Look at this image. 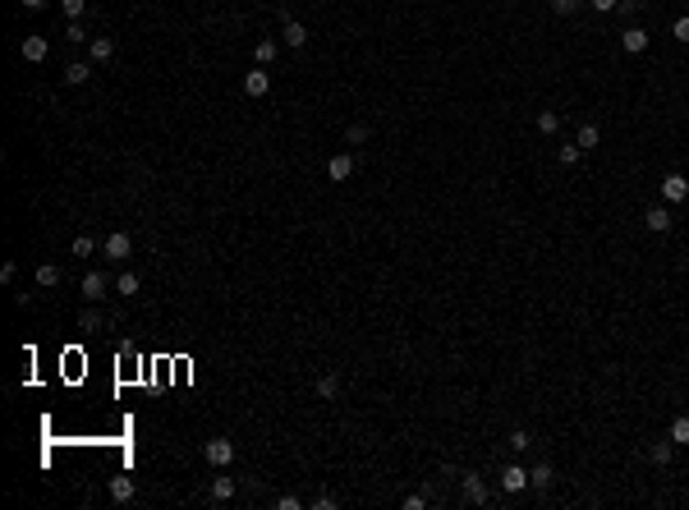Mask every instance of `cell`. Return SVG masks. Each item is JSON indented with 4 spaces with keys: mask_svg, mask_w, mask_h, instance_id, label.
Instances as JSON below:
<instances>
[{
    "mask_svg": "<svg viewBox=\"0 0 689 510\" xmlns=\"http://www.w3.org/2000/svg\"><path fill=\"white\" fill-rule=\"evenodd\" d=\"M202 460L212 464V469H226V464L234 460V441H226V437H216V441H207V446H202Z\"/></svg>",
    "mask_w": 689,
    "mask_h": 510,
    "instance_id": "obj_1",
    "label": "cell"
},
{
    "mask_svg": "<svg viewBox=\"0 0 689 510\" xmlns=\"http://www.w3.org/2000/svg\"><path fill=\"white\" fill-rule=\"evenodd\" d=\"M101 253H106L110 263H124V258H134V239H129L124 230H115L106 244H101Z\"/></svg>",
    "mask_w": 689,
    "mask_h": 510,
    "instance_id": "obj_2",
    "label": "cell"
},
{
    "mask_svg": "<svg viewBox=\"0 0 689 510\" xmlns=\"http://www.w3.org/2000/svg\"><path fill=\"white\" fill-rule=\"evenodd\" d=\"M350 175H354V152H340V156L326 161V180H331V184H345Z\"/></svg>",
    "mask_w": 689,
    "mask_h": 510,
    "instance_id": "obj_3",
    "label": "cell"
},
{
    "mask_svg": "<svg viewBox=\"0 0 689 510\" xmlns=\"http://www.w3.org/2000/svg\"><path fill=\"white\" fill-rule=\"evenodd\" d=\"M662 198H666V202H685L689 198V180L680 175V170H671V175L662 180Z\"/></svg>",
    "mask_w": 689,
    "mask_h": 510,
    "instance_id": "obj_4",
    "label": "cell"
},
{
    "mask_svg": "<svg viewBox=\"0 0 689 510\" xmlns=\"http://www.w3.org/2000/svg\"><path fill=\"white\" fill-rule=\"evenodd\" d=\"M244 93H248V97H267V93H271V74H267L262 64L244 74Z\"/></svg>",
    "mask_w": 689,
    "mask_h": 510,
    "instance_id": "obj_5",
    "label": "cell"
},
{
    "mask_svg": "<svg viewBox=\"0 0 689 510\" xmlns=\"http://www.w3.org/2000/svg\"><path fill=\"white\" fill-rule=\"evenodd\" d=\"M501 487H505L510 496L524 492V487H529V469H520V464H505V469H501Z\"/></svg>",
    "mask_w": 689,
    "mask_h": 510,
    "instance_id": "obj_6",
    "label": "cell"
},
{
    "mask_svg": "<svg viewBox=\"0 0 689 510\" xmlns=\"http://www.w3.org/2000/svg\"><path fill=\"white\" fill-rule=\"evenodd\" d=\"M620 47H625L629 56H643V51H648V32H643L639 23H629V28L620 32Z\"/></svg>",
    "mask_w": 689,
    "mask_h": 510,
    "instance_id": "obj_7",
    "label": "cell"
},
{
    "mask_svg": "<svg viewBox=\"0 0 689 510\" xmlns=\"http://www.w3.org/2000/svg\"><path fill=\"white\" fill-rule=\"evenodd\" d=\"M19 51H23V60H28V64H42L51 47H46V37H23V47H19Z\"/></svg>",
    "mask_w": 689,
    "mask_h": 510,
    "instance_id": "obj_8",
    "label": "cell"
},
{
    "mask_svg": "<svg viewBox=\"0 0 689 510\" xmlns=\"http://www.w3.org/2000/svg\"><path fill=\"white\" fill-rule=\"evenodd\" d=\"M464 496H469L474 506H487V483L478 478V474H464Z\"/></svg>",
    "mask_w": 689,
    "mask_h": 510,
    "instance_id": "obj_9",
    "label": "cell"
},
{
    "mask_svg": "<svg viewBox=\"0 0 689 510\" xmlns=\"http://www.w3.org/2000/svg\"><path fill=\"white\" fill-rule=\"evenodd\" d=\"M671 226H675V217L666 212V207H648V230L653 234H666Z\"/></svg>",
    "mask_w": 689,
    "mask_h": 510,
    "instance_id": "obj_10",
    "label": "cell"
},
{
    "mask_svg": "<svg viewBox=\"0 0 689 510\" xmlns=\"http://www.w3.org/2000/svg\"><path fill=\"white\" fill-rule=\"evenodd\" d=\"M529 483H533L537 492H547L551 483H556V469H551V464H533V469H529Z\"/></svg>",
    "mask_w": 689,
    "mask_h": 510,
    "instance_id": "obj_11",
    "label": "cell"
},
{
    "mask_svg": "<svg viewBox=\"0 0 689 510\" xmlns=\"http://www.w3.org/2000/svg\"><path fill=\"white\" fill-rule=\"evenodd\" d=\"M285 47H290V51L308 47V28H304V23H294V19H285Z\"/></svg>",
    "mask_w": 689,
    "mask_h": 510,
    "instance_id": "obj_12",
    "label": "cell"
},
{
    "mask_svg": "<svg viewBox=\"0 0 689 510\" xmlns=\"http://www.w3.org/2000/svg\"><path fill=\"white\" fill-rule=\"evenodd\" d=\"M92 78V64L88 60H74V64H64V83L69 88H78V83H88Z\"/></svg>",
    "mask_w": 689,
    "mask_h": 510,
    "instance_id": "obj_13",
    "label": "cell"
},
{
    "mask_svg": "<svg viewBox=\"0 0 689 510\" xmlns=\"http://www.w3.org/2000/svg\"><path fill=\"white\" fill-rule=\"evenodd\" d=\"M575 143H579L583 152H593L597 143H602V129H597V124H579V134H575Z\"/></svg>",
    "mask_w": 689,
    "mask_h": 510,
    "instance_id": "obj_14",
    "label": "cell"
},
{
    "mask_svg": "<svg viewBox=\"0 0 689 510\" xmlns=\"http://www.w3.org/2000/svg\"><path fill=\"white\" fill-rule=\"evenodd\" d=\"M101 294H106V276H101V271H88V276H83V299H101Z\"/></svg>",
    "mask_w": 689,
    "mask_h": 510,
    "instance_id": "obj_15",
    "label": "cell"
},
{
    "mask_svg": "<svg viewBox=\"0 0 689 510\" xmlns=\"http://www.w3.org/2000/svg\"><path fill=\"white\" fill-rule=\"evenodd\" d=\"M671 455H675V441H671V437L648 446V460H653V464H671Z\"/></svg>",
    "mask_w": 689,
    "mask_h": 510,
    "instance_id": "obj_16",
    "label": "cell"
},
{
    "mask_svg": "<svg viewBox=\"0 0 689 510\" xmlns=\"http://www.w3.org/2000/svg\"><path fill=\"white\" fill-rule=\"evenodd\" d=\"M234 487H239L234 478H212V501H216V506H226L230 496H234Z\"/></svg>",
    "mask_w": 689,
    "mask_h": 510,
    "instance_id": "obj_17",
    "label": "cell"
},
{
    "mask_svg": "<svg viewBox=\"0 0 689 510\" xmlns=\"http://www.w3.org/2000/svg\"><path fill=\"white\" fill-rule=\"evenodd\" d=\"M537 134H542V138H551V134H556V129H561V115H556V110H537Z\"/></svg>",
    "mask_w": 689,
    "mask_h": 510,
    "instance_id": "obj_18",
    "label": "cell"
},
{
    "mask_svg": "<svg viewBox=\"0 0 689 510\" xmlns=\"http://www.w3.org/2000/svg\"><path fill=\"white\" fill-rule=\"evenodd\" d=\"M317 396H322V400H336V396H340V377H336V372H322V377H317Z\"/></svg>",
    "mask_w": 689,
    "mask_h": 510,
    "instance_id": "obj_19",
    "label": "cell"
},
{
    "mask_svg": "<svg viewBox=\"0 0 689 510\" xmlns=\"http://www.w3.org/2000/svg\"><path fill=\"white\" fill-rule=\"evenodd\" d=\"M115 56V42L110 37H92V64H106Z\"/></svg>",
    "mask_w": 689,
    "mask_h": 510,
    "instance_id": "obj_20",
    "label": "cell"
},
{
    "mask_svg": "<svg viewBox=\"0 0 689 510\" xmlns=\"http://www.w3.org/2000/svg\"><path fill=\"white\" fill-rule=\"evenodd\" d=\"M134 478H110V501H134Z\"/></svg>",
    "mask_w": 689,
    "mask_h": 510,
    "instance_id": "obj_21",
    "label": "cell"
},
{
    "mask_svg": "<svg viewBox=\"0 0 689 510\" xmlns=\"http://www.w3.org/2000/svg\"><path fill=\"white\" fill-rule=\"evenodd\" d=\"M276 51H280V42H271V37H262L258 47H253V56H258V64H262V69H267V64L276 60Z\"/></svg>",
    "mask_w": 689,
    "mask_h": 510,
    "instance_id": "obj_22",
    "label": "cell"
},
{
    "mask_svg": "<svg viewBox=\"0 0 689 510\" xmlns=\"http://www.w3.org/2000/svg\"><path fill=\"white\" fill-rule=\"evenodd\" d=\"M671 441H675V446H689V414H675L671 418Z\"/></svg>",
    "mask_w": 689,
    "mask_h": 510,
    "instance_id": "obj_23",
    "label": "cell"
},
{
    "mask_svg": "<svg viewBox=\"0 0 689 510\" xmlns=\"http://www.w3.org/2000/svg\"><path fill=\"white\" fill-rule=\"evenodd\" d=\"M37 285H42V290H51V285H60V267H56V263L37 267Z\"/></svg>",
    "mask_w": 689,
    "mask_h": 510,
    "instance_id": "obj_24",
    "label": "cell"
},
{
    "mask_svg": "<svg viewBox=\"0 0 689 510\" xmlns=\"http://www.w3.org/2000/svg\"><path fill=\"white\" fill-rule=\"evenodd\" d=\"M345 143H350V147H363V143H367V124H363V120H354L350 129H345Z\"/></svg>",
    "mask_w": 689,
    "mask_h": 510,
    "instance_id": "obj_25",
    "label": "cell"
},
{
    "mask_svg": "<svg viewBox=\"0 0 689 510\" xmlns=\"http://www.w3.org/2000/svg\"><path fill=\"white\" fill-rule=\"evenodd\" d=\"M505 441H510V450H529V446H533V437H529V428H515V433L505 437Z\"/></svg>",
    "mask_w": 689,
    "mask_h": 510,
    "instance_id": "obj_26",
    "label": "cell"
},
{
    "mask_svg": "<svg viewBox=\"0 0 689 510\" xmlns=\"http://www.w3.org/2000/svg\"><path fill=\"white\" fill-rule=\"evenodd\" d=\"M115 290H120V294H138V271H120Z\"/></svg>",
    "mask_w": 689,
    "mask_h": 510,
    "instance_id": "obj_27",
    "label": "cell"
},
{
    "mask_svg": "<svg viewBox=\"0 0 689 510\" xmlns=\"http://www.w3.org/2000/svg\"><path fill=\"white\" fill-rule=\"evenodd\" d=\"M556 156H561V166H575V161L583 156V147H579V143H566V147H561Z\"/></svg>",
    "mask_w": 689,
    "mask_h": 510,
    "instance_id": "obj_28",
    "label": "cell"
},
{
    "mask_svg": "<svg viewBox=\"0 0 689 510\" xmlns=\"http://www.w3.org/2000/svg\"><path fill=\"white\" fill-rule=\"evenodd\" d=\"M64 42H88V32H83V23H78V19H69V28H64Z\"/></svg>",
    "mask_w": 689,
    "mask_h": 510,
    "instance_id": "obj_29",
    "label": "cell"
},
{
    "mask_svg": "<svg viewBox=\"0 0 689 510\" xmlns=\"http://www.w3.org/2000/svg\"><path fill=\"white\" fill-rule=\"evenodd\" d=\"M639 10H643L639 0H620V5H616V14H620V19H634V14H639Z\"/></svg>",
    "mask_w": 689,
    "mask_h": 510,
    "instance_id": "obj_30",
    "label": "cell"
},
{
    "mask_svg": "<svg viewBox=\"0 0 689 510\" xmlns=\"http://www.w3.org/2000/svg\"><path fill=\"white\" fill-rule=\"evenodd\" d=\"M83 331H101V313H97V308L83 313Z\"/></svg>",
    "mask_w": 689,
    "mask_h": 510,
    "instance_id": "obj_31",
    "label": "cell"
},
{
    "mask_svg": "<svg viewBox=\"0 0 689 510\" xmlns=\"http://www.w3.org/2000/svg\"><path fill=\"white\" fill-rule=\"evenodd\" d=\"M579 5H583V0H551V10H556V14H575Z\"/></svg>",
    "mask_w": 689,
    "mask_h": 510,
    "instance_id": "obj_32",
    "label": "cell"
},
{
    "mask_svg": "<svg viewBox=\"0 0 689 510\" xmlns=\"http://www.w3.org/2000/svg\"><path fill=\"white\" fill-rule=\"evenodd\" d=\"M92 248H97V244H92V239H88V234H78V239H74V258H88V253H92Z\"/></svg>",
    "mask_w": 689,
    "mask_h": 510,
    "instance_id": "obj_33",
    "label": "cell"
},
{
    "mask_svg": "<svg viewBox=\"0 0 689 510\" xmlns=\"http://www.w3.org/2000/svg\"><path fill=\"white\" fill-rule=\"evenodd\" d=\"M60 5H64V14H69V19H83V5H88V0H60Z\"/></svg>",
    "mask_w": 689,
    "mask_h": 510,
    "instance_id": "obj_34",
    "label": "cell"
},
{
    "mask_svg": "<svg viewBox=\"0 0 689 510\" xmlns=\"http://www.w3.org/2000/svg\"><path fill=\"white\" fill-rule=\"evenodd\" d=\"M276 506H280V510H304V501H299V496H290V492H285V496H276Z\"/></svg>",
    "mask_w": 689,
    "mask_h": 510,
    "instance_id": "obj_35",
    "label": "cell"
},
{
    "mask_svg": "<svg viewBox=\"0 0 689 510\" xmlns=\"http://www.w3.org/2000/svg\"><path fill=\"white\" fill-rule=\"evenodd\" d=\"M313 510H336V496H331V492H322V496H313Z\"/></svg>",
    "mask_w": 689,
    "mask_h": 510,
    "instance_id": "obj_36",
    "label": "cell"
},
{
    "mask_svg": "<svg viewBox=\"0 0 689 510\" xmlns=\"http://www.w3.org/2000/svg\"><path fill=\"white\" fill-rule=\"evenodd\" d=\"M423 506H428V496H423V492H413V496H404V510H423Z\"/></svg>",
    "mask_w": 689,
    "mask_h": 510,
    "instance_id": "obj_37",
    "label": "cell"
},
{
    "mask_svg": "<svg viewBox=\"0 0 689 510\" xmlns=\"http://www.w3.org/2000/svg\"><path fill=\"white\" fill-rule=\"evenodd\" d=\"M675 37H680V42H689V14L675 19Z\"/></svg>",
    "mask_w": 689,
    "mask_h": 510,
    "instance_id": "obj_38",
    "label": "cell"
},
{
    "mask_svg": "<svg viewBox=\"0 0 689 510\" xmlns=\"http://www.w3.org/2000/svg\"><path fill=\"white\" fill-rule=\"evenodd\" d=\"M588 5H593L597 14H612V10H616V5H620V0H588Z\"/></svg>",
    "mask_w": 689,
    "mask_h": 510,
    "instance_id": "obj_39",
    "label": "cell"
},
{
    "mask_svg": "<svg viewBox=\"0 0 689 510\" xmlns=\"http://www.w3.org/2000/svg\"><path fill=\"white\" fill-rule=\"evenodd\" d=\"M23 5H28V10H42V5H46V0H23Z\"/></svg>",
    "mask_w": 689,
    "mask_h": 510,
    "instance_id": "obj_40",
    "label": "cell"
}]
</instances>
